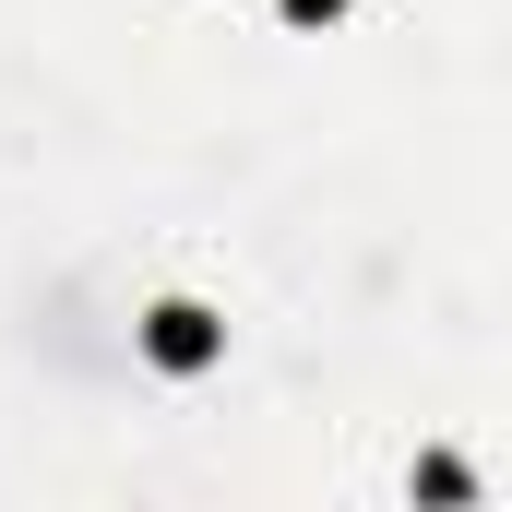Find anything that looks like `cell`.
Wrapping results in <instances>:
<instances>
[{"instance_id": "cell-1", "label": "cell", "mask_w": 512, "mask_h": 512, "mask_svg": "<svg viewBox=\"0 0 512 512\" xmlns=\"http://www.w3.org/2000/svg\"><path fill=\"white\" fill-rule=\"evenodd\" d=\"M131 358H143L155 382H203V370L227 358V322H215L203 298H155V310L131 322Z\"/></svg>"}, {"instance_id": "cell-3", "label": "cell", "mask_w": 512, "mask_h": 512, "mask_svg": "<svg viewBox=\"0 0 512 512\" xmlns=\"http://www.w3.org/2000/svg\"><path fill=\"white\" fill-rule=\"evenodd\" d=\"M274 24H298V36H322V24H346V0H274Z\"/></svg>"}, {"instance_id": "cell-2", "label": "cell", "mask_w": 512, "mask_h": 512, "mask_svg": "<svg viewBox=\"0 0 512 512\" xmlns=\"http://www.w3.org/2000/svg\"><path fill=\"white\" fill-rule=\"evenodd\" d=\"M417 501H477V465H465V453H417Z\"/></svg>"}]
</instances>
